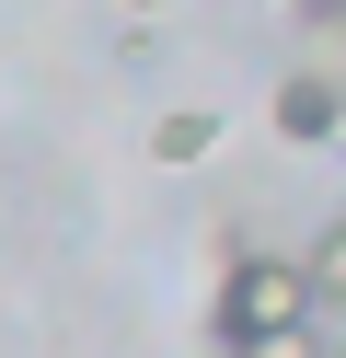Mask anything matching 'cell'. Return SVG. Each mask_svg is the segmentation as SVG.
<instances>
[{"mask_svg":"<svg viewBox=\"0 0 346 358\" xmlns=\"http://www.w3.org/2000/svg\"><path fill=\"white\" fill-rule=\"evenodd\" d=\"M335 150H346V104H335Z\"/></svg>","mask_w":346,"mask_h":358,"instance_id":"ba28073f","label":"cell"},{"mask_svg":"<svg viewBox=\"0 0 346 358\" xmlns=\"http://www.w3.org/2000/svg\"><path fill=\"white\" fill-rule=\"evenodd\" d=\"M243 358H323V335L300 324V335H266V347H243Z\"/></svg>","mask_w":346,"mask_h":358,"instance_id":"5b68a950","label":"cell"},{"mask_svg":"<svg viewBox=\"0 0 346 358\" xmlns=\"http://www.w3.org/2000/svg\"><path fill=\"white\" fill-rule=\"evenodd\" d=\"M312 266L300 255H231V278H219V301H208V335H219V358H243V347H266V335H300L312 324Z\"/></svg>","mask_w":346,"mask_h":358,"instance_id":"6da1fadb","label":"cell"},{"mask_svg":"<svg viewBox=\"0 0 346 358\" xmlns=\"http://www.w3.org/2000/svg\"><path fill=\"white\" fill-rule=\"evenodd\" d=\"M127 12H173V0H127Z\"/></svg>","mask_w":346,"mask_h":358,"instance_id":"52a82bcc","label":"cell"},{"mask_svg":"<svg viewBox=\"0 0 346 358\" xmlns=\"http://www.w3.org/2000/svg\"><path fill=\"white\" fill-rule=\"evenodd\" d=\"M300 266H312V301H335V312H346V208L323 220V243H312Z\"/></svg>","mask_w":346,"mask_h":358,"instance_id":"277c9868","label":"cell"},{"mask_svg":"<svg viewBox=\"0 0 346 358\" xmlns=\"http://www.w3.org/2000/svg\"><path fill=\"white\" fill-rule=\"evenodd\" d=\"M335 70H289V81H277V93H266V127H277V139H289V150H335Z\"/></svg>","mask_w":346,"mask_h":358,"instance_id":"7a4b0ae2","label":"cell"},{"mask_svg":"<svg viewBox=\"0 0 346 358\" xmlns=\"http://www.w3.org/2000/svg\"><path fill=\"white\" fill-rule=\"evenodd\" d=\"M219 150V116L208 104H173V116H150V162H208Z\"/></svg>","mask_w":346,"mask_h":358,"instance_id":"3957f363","label":"cell"},{"mask_svg":"<svg viewBox=\"0 0 346 358\" xmlns=\"http://www.w3.org/2000/svg\"><path fill=\"white\" fill-rule=\"evenodd\" d=\"M289 12H300L312 35H346V0H289Z\"/></svg>","mask_w":346,"mask_h":358,"instance_id":"8992f818","label":"cell"}]
</instances>
